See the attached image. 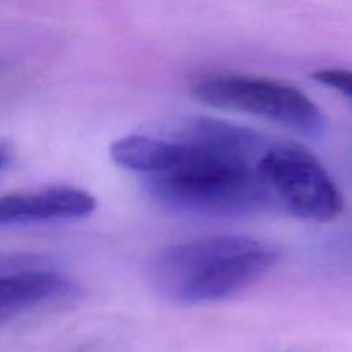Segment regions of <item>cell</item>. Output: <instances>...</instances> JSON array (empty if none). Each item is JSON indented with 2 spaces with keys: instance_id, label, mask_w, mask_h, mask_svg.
I'll use <instances>...</instances> for the list:
<instances>
[{
  "instance_id": "1",
  "label": "cell",
  "mask_w": 352,
  "mask_h": 352,
  "mask_svg": "<svg viewBox=\"0 0 352 352\" xmlns=\"http://www.w3.org/2000/svg\"><path fill=\"white\" fill-rule=\"evenodd\" d=\"M151 174L141 177L148 198L175 213L244 217L277 208L260 170L270 138L213 117L162 124Z\"/></svg>"
},
{
  "instance_id": "2",
  "label": "cell",
  "mask_w": 352,
  "mask_h": 352,
  "mask_svg": "<svg viewBox=\"0 0 352 352\" xmlns=\"http://www.w3.org/2000/svg\"><path fill=\"white\" fill-rule=\"evenodd\" d=\"M277 260V248L254 237H199L160 251L151 263V280L175 305H210L243 292Z\"/></svg>"
},
{
  "instance_id": "3",
  "label": "cell",
  "mask_w": 352,
  "mask_h": 352,
  "mask_svg": "<svg viewBox=\"0 0 352 352\" xmlns=\"http://www.w3.org/2000/svg\"><path fill=\"white\" fill-rule=\"evenodd\" d=\"M192 95L205 105L261 117L306 134H323L327 120L311 98L296 86L244 74H213L192 86Z\"/></svg>"
},
{
  "instance_id": "4",
  "label": "cell",
  "mask_w": 352,
  "mask_h": 352,
  "mask_svg": "<svg viewBox=\"0 0 352 352\" xmlns=\"http://www.w3.org/2000/svg\"><path fill=\"white\" fill-rule=\"evenodd\" d=\"M260 170L277 208L311 222H330L342 213L339 186L322 162L294 141H270Z\"/></svg>"
},
{
  "instance_id": "5",
  "label": "cell",
  "mask_w": 352,
  "mask_h": 352,
  "mask_svg": "<svg viewBox=\"0 0 352 352\" xmlns=\"http://www.w3.org/2000/svg\"><path fill=\"white\" fill-rule=\"evenodd\" d=\"M95 208V196L71 186L12 192L0 196V227L65 222L88 217Z\"/></svg>"
},
{
  "instance_id": "6",
  "label": "cell",
  "mask_w": 352,
  "mask_h": 352,
  "mask_svg": "<svg viewBox=\"0 0 352 352\" xmlns=\"http://www.w3.org/2000/svg\"><path fill=\"white\" fill-rule=\"evenodd\" d=\"M74 285L52 268L36 261L0 270V318L28 311L36 306L69 298Z\"/></svg>"
},
{
  "instance_id": "7",
  "label": "cell",
  "mask_w": 352,
  "mask_h": 352,
  "mask_svg": "<svg viewBox=\"0 0 352 352\" xmlns=\"http://www.w3.org/2000/svg\"><path fill=\"white\" fill-rule=\"evenodd\" d=\"M313 78L320 85L327 86L330 89H336L340 95L352 100V71H349V69H322V71H316Z\"/></svg>"
},
{
  "instance_id": "8",
  "label": "cell",
  "mask_w": 352,
  "mask_h": 352,
  "mask_svg": "<svg viewBox=\"0 0 352 352\" xmlns=\"http://www.w3.org/2000/svg\"><path fill=\"white\" fill-rule=\"evenodd\" d=\"M7 164H9V151H7V148H3L0 144V168L6 167Z\"/></svg>"
}]
</instances>
